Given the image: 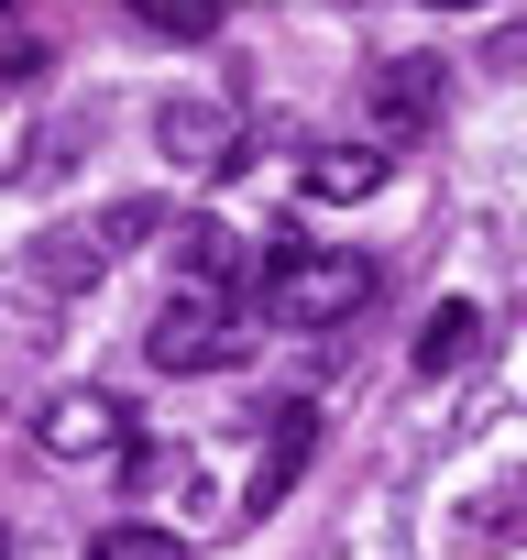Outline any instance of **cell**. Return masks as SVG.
I'll return each mask as SVG.
<instances>
[{
    "instance_id": "1",
    "label": "cell",
    "mask_w": 527,
    "mask_h": 560,
    "mask_svg": "<svg viewBox=\"0 0 527 560\" xmlns=\"http://www.w3.org/2000/svg\"><path fill=\"white\" fill-rule=\"evenodd\" d=\"M374 298V264L363 253H319V242H264V264H253V308L276 319V330H330V319H352Z\"/></svg>"
},
{
    "instance_id": "2",
    "label": "cell",
    "mask_w": 527,
    "mask_h": 560,
    "mask_svg": "<svg viewBox=\"0 0 527 560\" xmlns=\"http://www.w3.org/2000/svg\"><path fill=\"white\" fill-rule=\"evenodd\" d=\"M154 231H165V209H154V198H110L99 220H67V231H45L23 275H34L45 298H78V287H99V275H110L132 242H154Z\"/></svg>"
},
{
    "instance_id": "3",
    "label": "cell",
    "mask_w": 527,
    "mask_h": 560,
    "mask_svg": "<svg viewBox=\"0 0 527 560\" xmlns=\"http://www.w3.org/2000/svg\"><path fill=\"white\" fill-rule=\"evenodd\" d=\"M143 352H154V374H209V363H231V352H242V308H231V298H209V287H176V298L154 308Z\"/></svg>"
},
{
    "instance_id": "4",
    "label": "cell",
    "mask_w": 527,
    "mask_h": 560,
    "mask_svg": "<svg viewBox=\"0 0 527 560\" xmlns=\"http://www.w3.org/2000/svg\"><path fill=\"white\" fill-rule=\"evenodd\" d=\"M34 451H45V462H132V418H121V396L67 385V396H45Z\"/></svg>"
},
{
    "instance_id": "5",
    "label": "cell",
    "mask_w": 527,
    "mask_h": 560,
    "mask_svg": "<svg viewBox=\"0 0 527 560\" xmlns=\"http://www.w3.org/2000/svg\"><path fill=\"white\" fill-rule=\"evenodd\" d=\"M440 100H450L440 56H385V67H374V121H385V132H429Z\"/></svg>"
},
{
    "instance_id": "6",
    "label": "cell",
    "mask_w": 527,
    "mask_h": 560,
    "mask_svg": "<svg viewBox=\"0 0 527 560\" xmlns=\"http://www.w3.org/2000/svg\"><path fill=\"white\" fill-rule=\"evenodd\" d=\"M154 143H165L176 165H242V132H231L220 100H165V110H154Z\"/></svg>"
},
{
    "instance_id": "7",
    "label": "cell",
    "mask_w": 527,
    "mask_h": 560,
    "mask_svg": "<svg viewBox=\"0 0 527 560\" xmlns=\"http://www.w3.org/2000/svg\"><path fill=\"white\" fill-rule=\"evenodd\" d=\"M385 176H396V154H385V143H319L297 187H308L319 209H352V198H374Z\"/></svg>"
},
{
    "instance_id": "8",
    "label": "cell",
    "mask_w": 527,
    "mask_h": 560,
    "mask_svg": "<svg viewBox=\"0 0 527 560\" xmlns=\"http://www.w3.org/2000/svg\"><path fill=\"white\" fill-rule=\"evenodd\" d=\"M231 264H242V242H231L220 220H176V287H209V298H231Z\"/></svg>"
},
{
    "instance_id": "9",
    "label": "cell",
    "mask_w": 527,
    "mask_h": 560,
    "mask_svg": "<svg viewBox=\"0 0 527 560\" xmlns=\"http://www.w3.org/2000/svg\"><path fill=\"white\" fill-rule=\"evenodd\" d=\"M308 440H319V418H308V407H286V418H276V451L253 462V516H264V505H286V483H297Z\"/></svg>"
},
{
    "instance_id": "10",
    "label": "cell",
    "mask_w": 527,
    "mask_h": 560,
    "mask_svg": "<svg viewBox=\"0 0 527 560\" xmlns=\"http://www.w3.org/2000/svg\"><path fill=\"white\" fill-rule=\"evenodd\" d=\"M472 341H483V308H461V298H450V308H429V319H418V374H461V363H472Z\"/></svg>"
},
{
    "instance_id": "11",
    "label": "cell",
    "mask_w": 527,
    "mask_h": 560,
    "mask_svg": "<svg viewBox=\"0 0 527 560\" xmlns=\"http://www.w3.org/2000/svg\"><path fill=\"white\" fill-rule=\"evenodd\" d=\"M121 12H132L143 34H165V45H209V34L231 23V0H121Z\"/></svg>"
},
{
    "instance_id": "12",
    "label": "cell",
    "mask_w": 527,
    "mask_h": 560,
    "mask_svg": "<svg viewBox=\"0 0 527 560\" xmlns=\"http://www.w3.org/2000/svg\"><path fill=\"white\" fill-rule=\"evenodd\" d=\"M89 560H187V549H176V527L121 516V527H99V538H89Z\"/></svg>"
},
{
    "instance_id": "13",
    "label": "cell",
    "mask_w": 527,
    "mask_h": 560,
    "mask_svg": "<svg viewBox=\"0 0 527 560\" xmlns=\"http://www.w3.org/2000/svg\"><path fill=\"white\" fill-rule=\"evenodd\" d=\"M494 67L516 78V67H527V34H494Z\"/></svg>"
},
{
    "instance_id": "14",
    "label": "cell",
    "mask_w": 527,
    "mask_h": 560,
    "mask_svg": "<svg viewBox=\"0 0 527 560\" xmlns=\"http://www.w3.org/2000/svg\"><path fill=\"white\" fill-rule=\"evenodd\" d=\"M429 12H483V0H429Z\"/></svg>"
},
{
    "instance_id": "15",
    "label": "cell",
    "mask_w": 527,
    "mask_h": 560,
    "mask_svg": "<svg viewBox=\"0 0 527 560\" xmlns=\"http://www.w3.org/2000/svg\"><path fill=\"white\" fill-rule=\"evenodd\" d=\"M12 12H23V0H0V23H12Z\"/></svg>"
},
{
    "instance_id": "16",
    "label": "cell",
    "mask_w": 527,
    "mask_h": 560,
    "mask_svg": "<svg viewBox=\"0 0 527 560\" xmlns=\"http://www.w3.org/2000/svg\"><path fill=\"white\" fill-rule=\"evenodd\" d=\"M0 560H12V527H0Z\"/></svg>"
}]
</instances>
